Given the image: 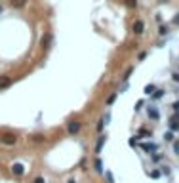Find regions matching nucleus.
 I'll return each instance as SVG.
<instances>
[{
  "label": "nucleus",
  "instance_id": "nucleus-27",
  "mask_svg": "<svg viewBox=\"0 0 179 183\" xmlns=\"http://www.w3.org/2000/svg\"><path fill=\"white\" fill-rule=\"evenodd\" d=\"M171 80H174V82H179V73H174V74H171Z\"/></svg>",
  "mask_w": 179,
  "mask_h": 183
},
{
  "label": "nucleus",
  "instance_id": "nucleus-28",
  "mask_svg": "<svg viewBox=\"0 0 179 183\" xmlns=\"http://www.w3.org/2000/svg\"><path fill=\"white\" fill-rule=\"evenodd\" d=\"M107 179H109V183H114V179H112V174H111V172H107Z\"/></svg>",
  "mask_w": 179,
  "mask_h": 183
},
{
  "label": "nucleus",
  "instance_id": "nucleus-2",
  "mask_svg": "<svg viewBox=\"0 0 179 183\" xmlns=\"http://www.w3.org/2000/svg\"><path fill=\"white\" fill-rule=\"evenodd\" d=\"M78 132H80V122L78 120H71L69 126H67V133L69 136H76Z\"/></svg>",
  "mask_w": 179,
  "mask_h": 183
},
{
  "label": "nucleus",
  "instance_id": "nucleus-26",
  "mask_svg": "<svg viewBox=\"0 0 179 183\" xmlns=\"http://www.w3.org/2000/svg\"><path fill=\"white\" fill-rule=\"evenodd\" d=\"M174 153H175V154H179V141H175V143H174Z\"/></svg>",
  "mask_w": 179,
  "mask_h": 183
},
{
  "label": "nucleus",
  "instance_id": "nucleus-18",
  "mask_svg": "<svg viewBox=\"0 0 179 183\" xmlns=\"http://www.w3.org/2000/svg\"><path fill=\"white\" fill-rule=\"evenodd\" d=\"M107 122H105V118H101V120L97 122V132H103V126H105Z\"/></svg>",
  "mask_w": 179,
  "mask_h": 183
},
{
  "label": "nucleus",
  "instance_id": "nucleus-13",
  "mask_svg": "<svg viewBox=\"0 0 179 183\" xmlns=\"http://www.w3.org/2000/svg\"><path fill=\"white\" fill-rule=\"evenodd\" d=\"M95 170H97L99 174H103V162H101V158L95 160Z\"/></svg>",
  "mask_w": 179,
  "mask_h": 183
},
{
  "label": "nucleus",
  "instance_id": "nucleus-23",
  "mask_svg": "<svg viewBox=\"0 0 179 183\" xmlns=\"http://www.w3.org/2000/svg\"><path fill=\"white\" fill-rule=\"evenodd\" d=\"M170 128H171V130H179V122H177V120H171V122H170Z\"/></svg>",
  "mask_w": 179,
  "mask_h": 183
},
{
  "label": "nucleus",
  "instance_id": "nucleus-16",
  "mask_svg": "<svg viewBox=\"0 0 179 183\" xmlns=\"http://www.w3.org/2000/svg\"><path fill=\"white\" fill-rule=\"evenodd\" d=\"M162 95H164V90H156V92H154V94H153L151 97H153V99H160Z\"/></svg>",
  "mask_w": 179,
  "mask_h": 183
},
{
  "label": "nucleus",
  "instance_id": "nucleus-8",
  "mask_svg": "<svg viewBox=\"0 0 179 183\" xmlns=\"http://www.w3.org/2000/svg\"><path fill=\"white\" fill-rule=\"evenodd\" d=\"M10 2H12V6H13V8H17V10H21V8H25L27 0H10Z\"/></svg>",
  "mask_w": 179,
  "mask_h": 183
},
{
  "label": "nucleus",
  "instance_id": "nucleus-1",
  "mask_svg": "<svg viewBox=\"0 0 179 183\" xmlns=\"http://www.w3.org/2000/svg\"><path fill=\"white\" fill-rule=\"evenodd\" d=\"M0 143H4V145H15L17 143V136H15V133H2V136H0Z\"/></svg>",
  "mask_w": 179,
  "mask_h": 183
},
{
  "label": "nucleus",
  "instance_id": "nucleus-6",
  "mask_svg": "<svg viewBox=\"0 0 179 183\" xmlns=\"http://www.w3.org/2000/svg\"><path fill=\"white\" fill-rule=\"evenodd\" d=\"M12 172H13V174H15V175H21V174H23V172H25V166H23V164H21V162H15V164H13V166H12Z\"/></svg>",
  "mask_w": 179,
  "mask_h": 183
},
{
  "label": "nucleus",
  "instance_id": "nucleus-15",
  "mask_svg": "<svg viewBox=\"0 0 179 183\" xmlns=\"http://www.w3.org/2000/svg\"><path fill=\"white\" fill-rule=\"evenodd\" d=\"M128 8H137V0H124Z\"/></svg>",
  "mask_w": 179,
  "mask_h": 183
},
{
  "label": "nucleus",
  "instance_id": "nucleus-33",
  "mask_svg": "<svg viewBox=\"0 0 179 183\" xmlns=\"http://www.w3.org/2000/svg\"><path fill=\"white\" fill-rule=\"evenodd\" d=\"M0 13H2V6H0Z\"/></svg>",
  "mask_w": 179,
  "mask_h": 183
},
{
  "label": "nucleus",
  "instance_id": "nucleus-20",
  "mask_svg": "<svg viewBox=\"0 0 179 183\" xmlns=\"http://www.w3.org/2000/svg\"><path fill=\"white\" fill-rule=\"evenodd\" d=\"M33 141L40 143V141H46V137H44V136H33Z\"/></svg>",
  "mask_w": 179,
  "mask_h": 183
},
{
  "label": "nucleus",
  "instance_id": "nucleus-21",
  "mask_svg": "<svg viewBox=\"0 0 179 183\" xmlns=\"http://www.w3.org/2000/svg\"><path fill=\"white\" fill-rule=\"evenodd\" d=\"M132 71H133L132 67H130V69H128V71H126V74L122 76V80H124V82H128V78H130V74H132Z\"/></svg>",
  "mask_w": 179,
  "mask_h": 183
},
{
  "label": "nucleus",
  "instance_id": "nucleus-19",
  "mask_svg": "<svg viewBox=\"0 0 179 183\" xmlns=\"http://www.w3.org/2000/svg\"><path fill=\"white\" fill-rule=\"evenodd\" d=\"M160 174H162L160 170H153V172H151V178H153V179H158V178H160Z\"/></svg>",
  "mask_w": 179,
  "mask_h": 183
},
{
  "label": "nucleus",
  "instance_id": "nucleus-32",
  "mask_svg": "<svg viewBox=\"0 0 179 183\" xmlns=\"http://www.w3.org/2000/svg\"><path fill=\"white\" fill-rule=\"evenodd\" d=\"M67 183H76V181H74V179H69V181H67Z\"/></svg>",
  "mask_w": 179,
  "mask_h": 183
},
{
  "label": "nucleus",
  "instance_id": "nucleus-9",
  "mask_svg": "<svg viewBox=\"0 0 179 183\" xmlns=\"http://www.w3.org/2000/svg\"><path fill=\"white\" fill-rule=\"evenodd\" d=\"M103 145H105V136H101V137L97 139V145H95V153H97V154L101 153V149H103Z\"/></svg>",
  "mask_w": 179,
  "mask_h": 183
},
{
  "label": "nucleus",
  "instance_id": "nucleus-4",
  "mask_svg": "<svg viewBox=\"0 0 179 183\" xmlns=\"http://www.w3.org/2000/svg\"><path fill=\"white\" fill-rule=\"evenodd\" d=\"M143 31H145V23H143L141 19H137V21L133 23V33H135V34H143Z\"/></svg>",
  "mask_w": 179,
  "mask_h": 183
},
{
  "label": "nucleus",
  "instance_id": "nucleus-12",
  "mask_svg": "<svg viewBox=\"0 0 179 183\" xmlns=\"http://www.w3.org/2000/svg\"><path fill=\"white\" fill-rule=\"evenodd\" d=\"M151 158H153V162H160V160L164 158V154L162 153H154V154H151Z\"/></svg>",
  "mask_w": 179,
  "mask_h": 183
},
{
  "label": "nucleus",
  "instance_id": "nucleus-11",
  "mask_svg": "<svg viewBox=\"0 0 179 183\" xmlns=\"http://www.w3.org/2000/svg\"><path fill=\"white\" fill-rule=\"evenodd\" d=\"M156 92V88H154V84H149V86H145V95H153Z\"/></svg>",
  "mask_w": 179,
  "mask_h": 183
},
{
  "label": "nucleus",
  "instance_id": "nucleus-24",
  "mask_svg": "<svg viewBox=\"0 0 179 183\" xmlns=\"http://www.w3.org/2000/svg\"><path fill=\"white\" fill-rule=\"evenodd\" d=\"M162 174H166V175H170V174H171V170H170V166H162Z\"/></svg>",
  "mask_w": 179,
  "mask_h": 183
},
{
  "label": "nucleus",
  "instance_id": "nucleus-29",
  "mask_svg": "<svg viewBox=\"0 0 179 183\" xmlns=\"http://www.w3.org/2000/svg\"><path fill=\"white\" fill-rule=\"evenodd\" d=\"M34 183H46V181H44V178H36V179H34Z\"/></svg>",
  "mask_w": 179,
  "mask_h": 183
},
{
  "label": "nucleus",
  "instance_id": "nucleus-3",
  "mask_svg": "<svg viewBox=\"0 0 179 183\" xmlns=\"http://www.w3.org/2000/svg\"><path fill=\"white\" fill-rule=\"evenodd\" d=\"M141 149L145 151V153H149V154H154V153H158V145L156 143H141Z\"/></svg>",
  "mask_w": 179,
  "mask_h": 183
},
{
  "label": "nucleus",
  "instance_id": "nucleus-10",
  "mask_svg": "<svg viewBox=\"0 0 179 183\" xmlns=\"http://www.w3.org/2000/svg\"><path fill=\"white\" fill-rule=\"evenodd\" d=\"M168 33H170V27L168 25H160L158 27V34H160V36H166Z\"/></svg>",
  "mask_w": 179,
  "mask_h": 183
},
{
  "label": "nucleus",
  "instance_id": "nucleus-7",
  "mask_svg": "<svg viewBox=\"0 0 179 183\" xmlns=\"http://www.w3.org/2000/svg\"><path fill=\"white\" fill-rule=\"evenodd\" d=\"M149 116L153 118V120H160V112L156 107H149Z\"/></svg>",
  "mask_w": 179,
  "mask_h": 183
},
{
  "label": "nucleus",
  "instance_id": "nucleus-30",
  "mask_svg": "<svg viewBox=\"0 0 179 183\" xmlns=\"http://www.w3.org/2000/svg\"><path fill=\"white\" fill-rule=\"evenodd\" d=\"M174 23H175V25H179V13H177V16L174 17Z\"/></svg>",
  "mask_w": 179,
  "mask_h": 183
},
{
  "label": "nucleus",
  "instance_id": "nucleus-31",
  "mask_svg": "<svg viewBox=\"0 0 179 183\" xmlns=\"http://www.w3.org/2000/svg\"><path fill=\"white\" fill-rule=\"evenodd\" d=\"M174 109H175V111H179V101H177V103H174Z\"/></svg>",
  "mask_w": 179,
  "mask_h": 183
},
{
  "label": "nucleus",
  "instance_id": "nucleus-22",
  "mask_svg": "<svg viewBox=\"0 0 179 183\" xmlns=\"http://www.w3.org/2000/svg\"><path fill=\"white\" fill-rule=\"evenodd\" d=\"M114 99H116V94H111V95H109V99H107V105H112Z\"/></svg>",
  "mask_w": 179,
  "mask_h": 183
},
{
  "label": "nucleus",
  "instance_id": "nucleus-14",
  "mask_svg": "<svg viewBox=\"0 0 179 183\" xmlns=\"http://www.w3.org/2000/svg\"><path fill=\"white\" fill-rule=\"evenodd\" d=\"M164 141L171 143V141H174V133H171V132H166V133H164Z\"/></svg>",
  "mask_w": 179,
  "mask_h": 183
},
{
  "label": "nucleus",
  "instance_id": "nucleus-17",
  "mask_svg": "<svg viewBox=\"0 0 179 183\" xmlns=\"http://www.w3.org/2000/svg\"><path fill=\"white\" fill-rule=\"evenodd\" d=\"M52 42V34H46V38H42V46H48Z\"/></svg>",
  "mask_w": 179,
  "mask_h": 183
},
{
  "label": "nucleus",
  "instance_id": "nucleus-25",
  "mask_svg": "<svg viewBox=\"0 0 179 183\" xmlns=\"http://www.w3.org/2000/svg\"><path fill=\"white\" fill-rule=\"evenodd\" d=\"M143 105H145V101H137V105H135V111H141V107H143Z\"/></svg>",
  "mask_w": 179,
  "mask_h": 183
},
{
  "label": "nucleus",
  "instance_id": "nucleus-5",
  "mask_svg": "<svg viewBox=\"0 0 179 183\" xmlns=\"http://www.w3.org/2000/svg\"><path fill=\"white\" fill-rule=\"evenodd\" d=\"M10 84H12V78L10 76H0V90H6V88H10Z\"/></svg>",
  "mask_w": 179,
  "mask_h": 183
}]
</instances>
